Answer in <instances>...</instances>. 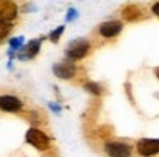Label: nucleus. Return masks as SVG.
<instances>
[{"mask_svg": "<svg viewBox=\"0 0 159 157\" xmlns=\"http://www.w3.org/2000/svg\"><path fill=\"white\" fill-rule=\"evenodd\" d=\"M26 142L31 143L33 147H36L38 150H46L50 147V138L38 128H31L26 133Z\"/></svg>", "mask_w": 159, "mask_h": 157, "instance_id": "f257e3e1", "label": "nucleus"}, {"mask_svg": "<svg viewBox=\"0 0 159 157\" xmlns=\"http://www.w3.org/2000/svg\"><path fill=\"white\" fill-rule=\"evenodd\" d=\"M89 50L91 46L86 39H75L67 46V56L70 60H80V58H84L89 53Z\"/></svg>", "mask_w": 159, "mask_h": 157, "instance_id": "f03ea898", "label": "nucleus"}, {"mask_svg": "<svg viewBox=\"0 0 159 157\" xmlns=\"http://www.w3.org/2000/svg\"><path fill=\"white\" fill-rule=\"evenodd\" d=\"M106 154L110 157H130L132 147L128 143L111 142V143H106Z\"/></svg>", "mask_w": 159, "mask_h": 157, "instance_id": "7ed1b4c3", "label": "nucleus"}, {"mask_svg": "<svg viewBox=\"0 0 159 157\" xmlns=\"http://www.w3.org/2000/svg\"><path fill=\"white\" fill-rule=\"evenodd\" d=\"M17 17V5L12 0H0V20L11 22Z\"/></svg>", "mask_w": 159, "mask_h": 157, "instance_id": "20e7f679", "label": "nucleus"}, {"mask_svg": "<svg viewBox=\"0 0 159 157\" xmlns=\"http://www.w3.org/2000/svg\"><path fill=\"white\" fill-rule=\"evenodd\" d=\"M137 150L140 155L144 157H151L154 154H157L159 150V142L157 140H151V138H144L137 143Z\"/></svg>", "mask_w": 159, "mask_h": 157, "instance_id": "39448f33", "label": "nucleus"}, {"mask_svg": "<svg viewBox=\"0 0 159 157\" xmlns=\"http://www.w3.org/2000/svg\"><path fill=\"white\" fill-rule=\"evenodd\" d=\"M0 109L9 113H17L22 109V102L14 96H0Z\"/></svg>", "mask_w": 159, "mask_h": 157, "instance_id": "423d86ee", "label": "nucleus"}, {"mask_svg": "<svg viewBox=\"0 0 159 157\" xmlns=\"http://www.w3.org/2000/svg\"><path fill=\"white\" fill-rule=\"evenodd\" d=\"M121 27H123V24L118 22V20L104 22V24H101V27H99V34L103 38H115V36H118V34H120Z\"/></svg>", "mask_w": 159, "mask_h": 157, "instance_id": "0eeeda50", "label": "nucleus"}, {"mask_svg": "<svg viewBox=\"0 0 159 157\" xmlns=\"http://www.w3.org/2000/svg\"><path fill=\"white\" fill-rule=\"evenodd\" d=\"M53 72L58 78H63V80H69L75 75V67L70 63H58L53 67Z\"/></svg>", "mask_w": 159, "mask_h": 157, "instance_id": "6e6552de", "label": "nucleus"}, {"mask_svg": "<svg viewBox=\"0 0 159 157\" xmlns=\"http://www.w3.org/2000/svg\"><path fill=\"white\" fill-rule=\"evenodd\" d=\"M121 16H123L125 20H137L142 17V10L137 5H127L121 10Z\"/></svg>", "mask_w": 159, "mask_h": 157, "instance_id": "1a4fd4ad", "label": "nucleus"}, {"mask_svg": "<svg viewBox=\"0 0 159 157\" xmlns=\"http://www.w3.org/2000/svg\"><path fill=\"white\" fill-rule=\"evenodd\" d=\"M38 50H39V41H31V43L22 50L24 53H21V58L22 60H26V58H33L36 53H38Z\"/></svg>", "mask_w": 159, "mask_h": 157, "instance_id": "9d476101", "label": "nucleus"}, {"mask_svg": "<svg viewBox=\"0 0 159 157\" xmlns=\"http://www.w3.org/2000/svg\"><path fill=\"white\" fill-rule=\"evenodd\" d=\"M12 29V24L11 22H5V20H0V43L5 39V38L9 36V33H11Z\"/></svg>", "mask_w": 159, "mask_h": 157, "instance_id": "9b49d317", "label": "nucleus"}, {"mask_svg": "<svg viewBox=\"0 0 159 157\" xmlns=\"http://www.w3.org/2000/svg\"><path fill=\"white\" fill-rule=\"evenodd\" d=\"M86 89H87V91H91L93 94H101V87L98 84H93V82L86 84Z\"/></svg>", "mask_w": 159, "mask_h": 157, "instance_id": "f8f14e48", "label": "nucleus"}, {"mask_svg": "<svg viewBox=\"0 0 159 157\" xmlns=\"http://www.w3.org/2000/svg\"><path fill=\"white\" fill-rule=\"evenodd\" d=\"M62 31H63V27H58L55 33H52V41H57V39H58V36L62 34Z\"/></svg>", "mask_w": 159, "mask_h": 157, "instance_id": "ddd939ff", "label": "nucleus"}]
</instances>
